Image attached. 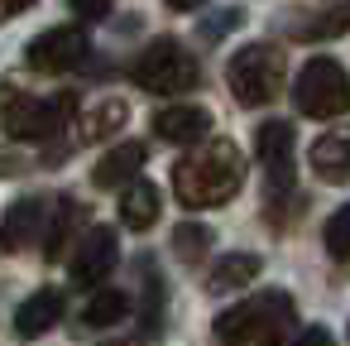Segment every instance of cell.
Here are the masks:
<instances>
[{
  "instance_id": "cell-9",
  "label": "cell",
  "mask_w": 350,
  "mask_h": 346,
  "mask_svg": "<svg viewBox=\"0 0 350 346\" xmlns=\"http://www.w3.org/2000/svg\"><path fill=\"white\" fill-rule=\"evenodd\" d=\"M154 130L163 145H202L211 135V111L206 106H163L154 116Z\"/></svg>"
},
{
  "instance_id": "cell-15",
  "label": "cell",
  "mask_w": 350,
  "mask_h": 346,
  "mask_svg": "<svg viewBox=\"0 0 350 346\" xmlns=\"http://www.w3.org/2000/svg\"><path fill=\"white\" fill-rule=\"evenodd\" d=\"M259 269H264V260H259V255H250V250L221 255V260L211 264V279H206V288H211V293H230V288H245L250 279H259Z\"/></svg>"
},
{
  "instance_id": "cell-28",
  "label": "cell",
  "mask_w": 350,
  "mask_h": 346,
  "mask_svg": "<svg viewBox=\"0 0 350 346\" xmlns=\"http://www.w3.org/2000/svg\"><path fill=\"white\" fill-rule=\"evenodd\" d=\"M101 346H139V341H101Z\"/></svg>"
},
{
  "instance_id": "cell-20",
  "label": "cell",
  "mask_w": 350,
  "mask_h": 346,
  "mask_svg": "<svg viewBox=\"0 0 350 346\" xmlns=\"http://www.w3.org/2000/svg\"><path fill=\"white\" fill-rule=\"evenodd\" d=\"M345 29H350V0L331 5L321 20H307V25H297L293 34H297V39H336V34H345Z\"/></svg>"
},
{
  "instance_id": "cell-3",
  "label": "cell",
  "mask_w": 350,
  "mask_h": 346,
  "mask_svg": "<svg viewBox=\"0 0 350 346\" xmlns=\"http://www.w3.org/2000/svg\"><path fill=\"white\" fill-rule=\"evenodd\" d=\"M77 116V92L29 97L15 77L0 82V125L10 140H58Z\"/></svg>"
},
{
  "instance_id": "cell-10",
  "label": "cell",
  "mask_w": 350,
  "mask_h": 346,
  "mask_svg": "<svg viewBox=\"0 0 350 346\" xmlns=\"http://www.w3.org/2000/svg\"><path fill=\"white\" fill-rule=\"evenodd\" d=\"M63 312H68L63 293H58V288H39V293H29V298L15 308V332H20L25 341H34V336H49V332L63 322Z\"/></svg>"
},
{
  "instance_id": "cell-4",
  "label": "cell",
  "mask_w": 350,
  "mask_h": 346,
  "mask_svg": "<svg viewBox=\"0 0 350 346\" xmlns=\"http://www.w3.org/2000/svg\"><path fill=\"white\" fill-rule=\"evenodd\" d=\"M283 73H288L283 49H273V44H250V49H240V53L230 58L226 82H230V92H235L240 106H269V101L283 92Z\"/></svg>"
},
{
  "instance_id": "cell-1",
  "label": "cell",
  "mask_w": 350,
  "mask_h": 346,
  "mask_svg": "<svg viewBox=\"0 0 350 346\" xmlns=\"http://www.w3.org/2000/svg\"><path fill=\"white\" fill-rule=\"evenodd\" d=\"M245 183V159L235 140H202L183 164H173V193L187 212L226 207Z\"/></svg>"
},
{
  "instance_id": "cell-21",
  "label": "cell",
  "mask_w": 350,
  "mask_h": 346,
  "mask_svg": "<svg viewBox=\"0 0 350 346\" xmlns=\"http://www.w3.org/2000/svg\"><path fill=\"white\" fill-rule=\"evenodd\" d=\"M173 250H178L183 264H192V260H202V255L211 250V231H206L202 221H183V226L173 231Z\"/></svg>"
},
{
  "instance_id": "cell-5",
  "label": "cell",
  "mask_w": 350,
  "mask_h": 346,
  "mask_svg": "<svg viewBox=\"0 0 350 346\" xmlns=\"http://www.w3.org/2000/svg\"><path fill=\"white\" fill-rule=\"evenodd\" d=\"M293 101L302 116L312 121H336L350 111V77L336 58H312L302 73H297V87H293Z\"/></svg>"
},
{
  "instance_id": "cell-23",
  "label": "cell",
  "mask_w": 350,
  "mask_h": 346,
  "mask_svg": "<svg viewBox=\"0 0 350 346\" xmlns=\"http://www.w3.org/2000/svg\"><path fill=\"white\" fill-rule=\"evenodd\" d=\"M240 10H226V15H216V20H206L202 25V39H221V34H230V29H240Z\"/></svg>"
},
{
  "instance_id": "cell-17",
  "label": "cell",
  "mask_w": 350,
  "mask_h": 346,
  "mask_svg": "<svg viewBox=\"0 0 350 346\" xmlns=\"http://www.w3.org/2000/svg\"><path fill=\"white\" fill-rule=\"evenodd\" d=\"M77 221H82V207H77L72 197H58V202H53V221L44 226V240H49L44 255H49V260H63V240L72 236Z\"/></svg>"
},
{
  "instance_id": "cell-13",
  "label": "cell",
  "mask_w": 350,
  "mask_h": 346,
  "mask_svg": "<svg viewBox=\"0 0 350 346\" xmlns=\"http://www.w3.org/2000/svg\"><path fill=\"white\" fill-rule=\"evenodd\" d=\"M307 164H312V173H317L321 183H350V125L326 130V135L312 145Z\"/></svg>"
},
{
  "instance_id": "cell-22",
  "label": "cell",
  "mask_w": 350,
  "mask_h": 346,
  "mask_svg": "<svg viewBox=\"0 0 350 346\" xmlns=\"http://www.w3.org/2000/svg\"><path fill=\"white\" fill-rule=\"evenodd\" d=\"M326 255L331 260H350V202L326 221Z\"/></svg>"
},
{
  "instance_id": "cell-14",
  "label": "cell",
  "mask_w": 350,
  "mask_h": 346,
  "mask_svg": "<svg viewBox=\"0 0 350 346\" xmlns=\"http://www.w3.org/2000/svg\"><path fill=\"white\" fill-rule=\"evenodd\" d=\"M159 212H163V193H159V183H149V178L125 183V197H120V221H125L130 231H149V226L159 221Z\"/></svg>"
},
{
  "instance_id": "cell-18",
  "label": "cell",
  "mask_w": 350,
  "mask_h": 346,
  "mask_svg": "<svg viewBox=\"0 0 350 346\" xmlns=\"http://www.w3.org/2000/svg\"><path fill=\"white\" fill-rule=\"evenodd\" d=\"M139 274H144V303H139V322L149 336H159L163 327V279H159V264L154 260H139Z\"/></svg>"
},
{
  "instance_id": "cell-7",
  "label": "cell",
  "mask_w": 350,
  "mask_h": 346,
  "mask_svg": "<svg viewBox=\"0 0 350 346\" xmlns=\"http://www.w3.org/2000/svg\"><path fill=\"white\" fill-rule=\"evenodd\" d=\"M92 53V39L77 29V25H58V29H44L34 44H25V63L34 73H68L77 63H87Z\"/></svg>"
},
{
  "instance_id": "cell-25",
  "label": "cell",
  "mask_w": 350,
  "mask_h": 346,
  "mask_svg": "<svg viewBox=\"0 0 350 346\" xmlns=\"http://www.w3.org/2000/svg\"><path fill=\"white\" fill-rule=\"evenodd\" d=\"M293 346H336V341H331V332H326V327H307V332H297V336H293Z\"/></svg>"
},
{
  "instance_id": "cell-12",
  "label": "cell",
  "mask_w": 350,
  "mask_h": 346,
  "mask_svg": "<svg viewBox=\"0 0 350 346\" xmlns=\"http://www.w3.org/2000/svg\"><path fill=\"white\" fill-rule=\"evenodd\" d=\"M144 164H149L144 140H125V145L106 149V159L92 169V183H96V188H125V183H135V178H139V169H144Z\"/></svg>"
},
{
  "instance_id": "cell-2",
  "label": "cell",
  "mask_w": 350,
  "mask_h": 346,
  "mask_svg": "<svg viewBox=\"0 0 350 346\" xmlns=\"http://www.w3.org/2000/svg\"><path fill=\"white\" fill-rule=\"evenodd\" d=\"M297 308L283 288H264L216 317V341L221 346H283L293 336Z\"/></svg>"
},
{
  "instance_id": "cell-27",
  "label": "cell",
  "mask_w": 350,
  "mask_h": 346,
  "mask_svg": "<svg viewBox=\"0 0 350 346\" xmlns=\"http://www.w3.org/2000/svg\"><path fill=\"white\" fill-rule=\"evenodd\" d=\"M197 5H206V0H168V10H197Z\"/></svg>"
},
{
  "instance_id": "cell-26",
  "label": "cell",
  "mask_w": 350,
  "mask_h": 346,
  "mask_svg": "<svg viewBox=\"0 0 350 346\" xmlns=\"http://www.w3.org/2000/svg\"><path fill=\"white\" fill-rule=\"evenodd\" d=\"M34 5V0H0V25H5V20H15V15H25Z\"/></svg>"
},
{
  "instance_id": "cell-16",
  "label": "cell",
  "mask_w": 350,
  "mask_h": 346,
  "mask_svg": "<svg viewBox=\"0 0 350 346\" xmlns=\"http://www.w3.org/2000/svg\"><path fill=\"white\" fill-rule=\"evenodd\" d=\"M125 121H130V106H125L120 97H111V101H101V106H96V111L82 121L77 140H82V145H101V140H106V135H116Z\"/></svg>"
},
{
  "instance_id": "cell-8",
  "label": "cell",
  "mask_w": 350,
  "mask_h": 346,
  "mask_svg": "<svg viewBox=\"0 0 350 346\" xmlns=\"http://www.w3.org/2000/svg\"><path fill=\"white\" fill-rule=\"evenodd\" d=\"M116 264H120V240H116V231H111V226H92V231L77 240L68 269H72V284H77V288H96V284L111 279Z\"/></svg>"
},
{
  "instance_id": "cell-19",
  "label": "cell",
  "mask_w": 350,
  "mask_h": 346,
  "mask_svg": "<svg viewBox=\"0 0 350 346\" xmlns=\"http://www.w3.org/2000/svg\"><path fill=\"white\" fill-rule=\"evenodd\" d=\"M125 312H130V293L125 288H106V293H96L92 303H87V327H116V322H125Z\"/></svg>"
},
{
  "instance_id": "cell-6",
  "label": "cell",
  "mask_w": 350,
  "mask_h": 346,
  "mask_svg": "<svg viewBox=\"0 0 350 346\" xmlns=\"http://www.w3.org/2000/svg\"><path fill=\"white\" fill-rule=\"evenodd\" d=\"M197 77H202V68H197V58H192L178 39H154V44L135 58V82H139L144 92H159V97L187 92V87H197Z\"/></svg>"
},
{
  "instance_id": "cell-24",
  "label": "cell",
  "mask_w": 350,
  "mask_h": 346,
  "mask_svg": "<svg viewBox=\"0 0 350 346\" xmlns=\"http://www.w3.org/2000/svg\"><path fill=\"white\" fill-rule=\"evenodd\" d=\"M72 10H77L82 20H106V15L116 10V0H72Z\"/></svg>"
},
{
  "instance_id": "cell-11",
  "label": "cell",
  "mask_w": 350,
  "mask_h": 346,
  "mask_svg": "<svg viewBox=\"0 0 350 346\" xmlns=\"http://www.w3.org/2000/svg\"><path fill=\"white\" fill-rule=\"evenodd\" d=\"M44 212H49L44 197L15 202V207L5 212V221H0V255H15V250H25L29 240H39V236H44Z\"/></svg>"
}]
</instances>
